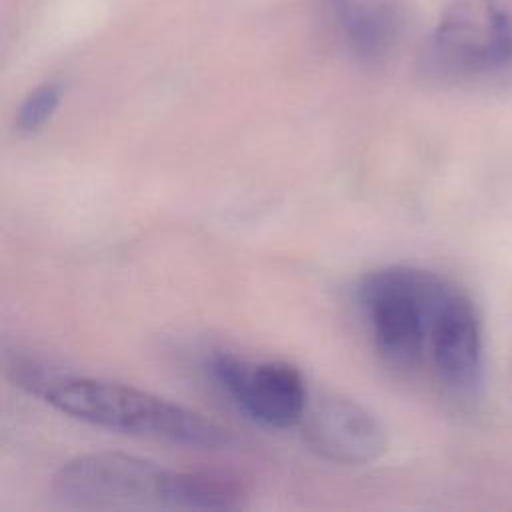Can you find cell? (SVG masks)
<instances>
[{"label": "cell", "instance_id": "6da1fadb", "mask_svg": "<svg viewBox=\"0 0 512 512\" xmlns=\"http://www.w3.org/2000/svg\"><path fill=\"white\" fill-rule=\"evenodd\" d=\"M14 382L46 404L86 424L146 436L188 448L218 450L232 444L226 428L182 404L146 390L100 378L58 374L34 362H14Z\"/></svg>", "mask_w": 512, "mask_h": 512}, {"label": "cell", "instance_id": "277c9868", "mask_svg": "<svg viewBox=\"0 0 512 512\" xmlns=\"http://www.w3.org/2000/svg\"><path fill=\"white\" fill-rule=\"evenodd\" d=\"M56 496L76 508L184 510V470L124 452H88L54 474Z\"/></svg>", "mask_w": 512, "mask_h": 512}, {"label": "cell", "instance_id": "3957f363", "mask_svg": "<svg viewBox=\"0 0 512 512\" xmlns=\"http://www.w3.org/2000/svg\"><path fill=\"white\" fill-rule=\"evenodd\" d=\"M422 66L442 84H512V0H450L426 42Z\"/></svg>", "mask_w": 512, "mask_h": 512}, {"label": "cell", "instance_id": "7a4b0ae2", "mask_svg": "<svg viewBox=\"0 0 512 512\" xmlns=\"http://www.w3.org/2000/svg\"><path fill=\"white\" fill-rule=\"evenodd\" d=\"M450 284L414 266H386L360 280L358 302L372 344L386 364L414 372L430 362L434 328Z\"/></svg>", "mask_w": 512, "mask_h": 512}, {"label": "cell", "instance_id": "ba28073f", "mask_svg": "<svg viewBox=\"0 0 512 512\" xmlns=\"http://www.w3.org/2000/svg\"><path fill=\"white\" fill-rule=\"evenodd\" d=\"M322 12L348 54L364 64L382 62L400 34L396 0H322Z\"/></svg>", "mask_w": 512, "mask_h": 512}, {"label": "cell", "instance_id": "8992f818", "mask_svg": "<svg viewBox=\"0 0 512 512\" xmlns=\"http://www.w3.org/2000/svg\"><path fill=\"white\" fill-rule=\"evenodd\" d=\"M300 422L310 450L336 464H372L388 446L380 420L366 406L340 394L308 400Z\"/></svg>", "mask_w": 512, "mask_h": 512}, {"label": "cell", "instance_id": "52a82bcc", "mask_svg": "<svg viewBox=\"0 0 512 512\" xmlns=\"http://www.w3.org/2000/svg\"><path fill=\"white\" fill-rule=\"evenodd\" d=\"M438 384L454 396H472L482 382L484 340L478 310L470 296L452 282L440 306L430 362Z\"/></svg>", "mask_w": 512, "mask_h": 512}, {"label": "cell", "instance_id": "9c48e42d", "mask_svg": "<svg viewBox=\"0 0 512 512\" xmlns=\"http://www.w3.org/2000/svg\"><path fill=\"white\" fill-rule=\"evenodd\" d=\"M62 100V86L58 82H46L34 88L20 104L16 112V130L24 134L38 132L56 112Z\"/></svg>", "mask_w": 512, "mask_h": 512}, {"label": "cell", "instance_id": "5b68a950", "mask_svg": "<svg viewBox=\"0 0 512 512\" xmlns=\"http://www.w3.org/2000/svg\"><path fill=\"white\" fill-rule=\"evenodd\" d=\"M208 370L222 392L254 422L286 430L298 424L308 406L302 372L284 360L252 362L234 352H216Z\"/></svg>", "mask_w": 512, "mask_h": 512}]
</instances>
